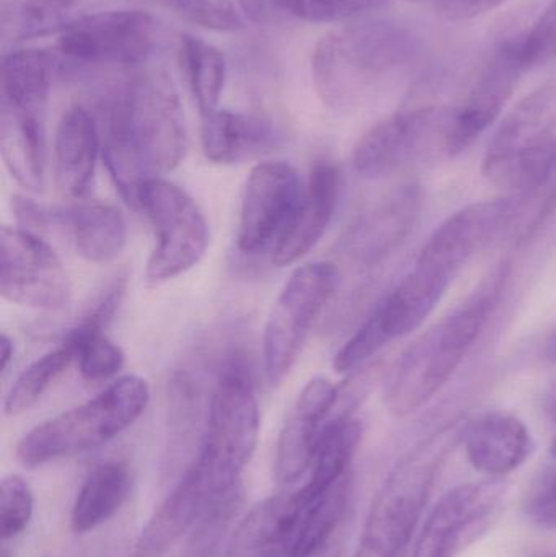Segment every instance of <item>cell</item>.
<instances>
[{
	"instance_id": "3957f363",
	"label": "cell",
	"mask_w": 556,
	"mask_h": 557,
	"mask_svg": "<svg viewBox=\"0 0 556 557\" xmlns=\"http://www.w3.org/2000/svg\"><path fill=\"white\" fill-rule=\"evenodd\" d=\"M508 273V264H499L456 310L408 346L385 388L392 414L407 418L420 411L449 383L495 311Z\"/></svg>"
},
{
	"instance_id": "2e32d148",
	"label": "cell",
	"mask_w": 556,
	"mask_h": 557,
	"mask_svg": "<svg viewBox=\"0 0 556 557\" xmlns=\"http://www.w3.org/2000/svg\"><path fill=\"white\" fill-rule=\"evenodd\" d=\"M519 201V198H499L460 209L431 234L415 264L449 278L456 277L470 258L515 219Z\"/></svg>"
},
{
	"instance_id": "f6af8a7d",
	"label": "cell",
	"mask_w": 556,
	"mask_h": 557,
	"mask_svg": "<svg viewBox=\"0 0 556 557\" xmlns=\"http://www.w3.org/2000/svg\"><path fill=\"white\" fill-rule=\"evenodd\" d=\"M539 497H556V474L554 476L548 478L545 481L544 490H542L541 494H538Z\"/></svg>"
},
{
	"instance_id": "4dcf8cb0",
	"label": "cell",
	"mask_w": 556,
	"mask_h": 557,
	"mask_svg": "<svg viewBox=\"0 0 556 557\" xmlns=\"http://www.w3.org/2000/svg\"><path fill=\"white\" fill-rule=\"evenodd\" d=\"M178 65L201 116L219 110L227 75L224 54L211 42L185 35L180 39Z\"/></svg>"
},
{
	"instance_id": "52a82bcc",
	"label": "cell",
	"mask_w": 556,
	"mask_h": 557,
	"mask_svg": "<svg viewBox=\"0 0 556 557\" xmlns=\"http://www.w3.org/2000/svg\"><path fill=\"white\" fill-rule=\"evenodd\" d=\"M260 434V409L244 360L231 359L219 373L209 403L208 425L198 461L224 491L240 486Z\"/></svg>"
},
{
	"instance_id": "bcb514c9",
	"label": "cell",
	"mask_w": 556,
	"mask_h": 557,
	"mask_svg": "<svg viewBox=\"0 0 556 557\" xmlns=\"http://www.w3.org/2000/svg\"><path fill=\"white\" fill-rule=\"evenodd\" d=\"M313 557H343L342 548L338 545H333L330 543L323 552H320L319 555Z\"/></svg>"
},
{
	"instance_id": "ffe728a7",
	"label": "cell",
	"mask_w": 556,
	"mask_h": 557,
	"mask_svg": "<svg viewBox=\"0 0 556 557\" xmlns=\"http://www.w3.org/2000/svg\"><path fill=\"white\" fill-rule=\"evenodd\" d=\"M54 61V55L42 49H18L3 55L2 123L46 136Z\"/></svg>"
},
{
	"instance_id": "681fc988",
	"label": "cell",
	"mask_w": 556,
	"mask_h": 557,
	"mask_svg": "<svg viewBox=\"0 0 556 557\" xmlns=\"http://www.w3.org/2000/svg\"><path fill=\"white\" fill-rule=\"evenodd\" d=\"M434 2H437V7L444 5V3L450 2V0H434Z\"/></svg>"
},
{
	"instance_id": "9c48e42d",
	"label": "cell",
	"mask_w": 556,
	"mask_h": 557,
	"mask_svg": "<svg viewBox=\"0 0 556 557\" xmlns=\"http://www.w3.org/2000/svg\"><path fill=\"white\" fill-rule=\"evenodd\" d=\"M450 282L453 278L415 264L338 350L333 360L336 372H356L388 344L417 331L433 313Z\"/></svg>"
},
{
	"instance_id": "7a4b0ae2",
	"label": "cell",
	"mask_w": 556,
	"mask_h": 557,
	"mask_svg": "<svg viewBox=\"0 0 556 557\" xmlns=\"http://www.w3.org/2000/svg\"><path fill=\"white\" fill-rule=\"evenodd\" d=\"M420 54L417 36L392 20H361L326 33L312 54L320 100L349 111L397 84Z\"/></svg>"
},
{
	"instance_id": "f1b7e54d",
	"label": "cell",
	"mask_w": 556,
	"mask_h": 557,
	"mask_svg": "<svg viewBox=\"0 0 556 557\" xmlns=\"http://www.w3.org/2000/svg\"><path fill=\"white\" fill-rule=\"evenodd\" d=\"M351 496V474L316 497H306L300 490L299 516L291 543L289 557H313L330 545L342 523Z\"/></svg>"
},
{
	"instance_id": "8992f818",
	"label": "cell",
	"mask_w": 556,
	"mask_h": 557,
	"mask_svg": "<svg viewBox=\"0 0 556 557\" xmlns=\"http://www.w3.org/2000/svg\"><path fill=\"white\" fill-rule=\"evenodd\" d=\"M483 176L519 195L541 189L556 173V78L522 98L490 140Z\"/></svg>"
},
{
	"instance_id": "8fae6325",
	"label": "cell",
	"mask_w": 556,
	"mask_h": 557,
	"mask_svg": "<svg viewBox=\"0 0 556 557\" xmlns=\"http://www.w3.org/2000/svg\"><path fill=\"white\" fill-rule=\"evenodd\" d=\"M338 282V270L332 263L319 261L297 268L284 285L268 318L263 337L264 370L273 385L283 382L293 369Z\"/></svg>"
},
{
	"instance_id": "7402d4cb",
	"label": "cell",
	"mask_w": 556,
	"mask_h": 557,
	"mask_svg": "<svg viewBox=\"0 0 556 557\" xmlns=\"http://www.w3.org/2000/svg\"><path fill=\"white\" fill-rule=\"evenodd\" d=\"M342 189V170L335 163L320 160L310 169L296 219L271 255L273 264L289 267L316 248L335 218Z\"/></svg>"
},
{
	"instance_id": "d6a6232c",
	"label": "cell",
	"mask_w": 556,
	"mask_h": 557,
	"mask_svg": "<svg viewBox=\"0 0 556 557\" xmlns=\"http://www.w3.org/2000/svg\"><path fill=\"white\" fill-rule=\"evenodd\" d=\"M75 362L74 349L62 341L58 347L29 363L13 383L3 403L7 416L28 411L48 392L49 386Z\"/></svg>"
},
{
	"instance_id": "44dd1931",
	"label": "cell",
	"mask_w": 556,
	"mask_h": 557,
	"mask_svg": "<svg viewBox=\"0 0 556 557\" xmlns=\"http://www.w3.org/2000/svg\"><path fill=\"white\" fill-rule=\"evenodd\" d=\"M420 186L408 183L361 215L346 235L345 248L361 264L381 263L408 237L420 212Z\"/></svg>"
},
{
	"instance_id": "7dc6e473",
	"label": "cell",
	"mask_w": 556,
	"mask_h": 557,
	"mask_svg": "<svg viewBox=\"0 0 556 557\" xmlns=\"http://www.w3.org/2000/svg\"><path fill=\"white\" fill-rule=\"evenodd\" d=\"M551 457H552V460L556 461V435L554 437V441H552Z\"/></svg>"
},
{
	"instance_id": "f35d334b",
	"label": "cell",
	"mask_w": 556,
	"mask_h": 557,
	"mask_svg": "<svg viewBox=\"0 0 556 557\" xmlns=\"http://www.w3.org/2000/svg\"><path fill=\"white\" fill-rule=\"evenodd\" d=\"M508 0H450L444 5L437 7L446 18L456 20H470L475 16L483 15L496 7L503 5Z\"/></svg>"
},
{
	"instance_id": "ac0fdd59",
	"label": "cell",
	"mask_w": 556,
	"mask_h": 557,
	"mask_svg": "<svg viewBox=\"0 0 556 557\" xmlns=\"http://www.w3.org/2000/svg\"><path fill=\"white\" fill-rule=\"evenodd\" d=\"M342 389L326 379H316L304 386L281 429L276 448V480L296 483L312 467L322 432L333 418Z\"/></svg>"
},
{
	"instance_id": "484cf974",
	"label": "cell",
	"mask_w": 556,
	"mask_h": 557,
	"mask_svg": "<svg viewBox=\"0 0 556 557\" xmlns=\"http://www.w3.org/2000/svg\"><path fill=\"white\" fill-rule=\"evenodd\" d=\"M100 131L94 114L74 104L62 114L54 137L55 176L65 195L82 198L90 189L98 156Z\"/></svg>"
},
{
	"instance_id": "d590c367",
	"label": "cell",
	"mask_w": 556,
	"mask_h": 557,
	"mask_svg": "<svg viewBox=\"0 0 556 557\" xmlns=\"http://www.w3.org/2000/svg\"><path fill=\"white\" fill-rule=\"evenodd\" d=\"M283 12L307 23H342L379 9L384 0H274Z\"/></svg>"
},
{
	"instance_id": "e0dca14e",
	"label": "cell",
	"mask_w": 556,
	"mask_h": 557,
	"mask_svg": "<svg viewBox=\"0 0 556 557\" xmlns=\"http://www.w3.org/2000/svg\"><path fill=\"white\" fill-rule=\"evenodd\" d=\"M524 72L511 41L503 42L480 72L464 103L450 111L444 144L446 157L453 159L466 152L498 120Z\"/></svg>"
},
{
	"instance_id": "7c38bea8",
	"label": "cell",
	"mask_w": 556,
	"mask_h": 557,
	"mask_svg": "<svg viewBox=\"0 0 556 557\" xmlns=\"http://www.w3.org/2000/svg\"><path fill=\"white\" fill-rule=\"evenodd\" d=\"M304 188L299 173L289 163H258L242 196L238 250L251 257L273 255L296 219Z\"/></svg>"
},
{
	"instance_id": "5bb4252c",
	"label": "cell",
	"mask_w": 556,
	"mask_h": 557,
	"mask_svg": "<svg viewBox=\"0 0 556 557\" xmlns=\"http://www.w3.org/2000/svg\"><path fill=\"white\" fill-rule=\"evenodd\" d=\"M449 116L450 111L433 107L388 114L356 144L353 169L362 178H379L434 150L444 153Z\"/></svg>"
},
{
	"instance_id": "d6986e66",
	"label": "cell",
	"mask_w": 556,
	"mask_h": 557,
	"mask_svg": "<svg viewBox=\"0 0 556 557\" xmlns=\"http://www.w3.org/2000/svg\"><path fill=\"white\" fill-rule=\"evenodd\" d=\"M225 494L193 461L185 476L144 527L129 557L165 556L185 533L195 529L206 510Z\"/></svg>"
},
{
	"instance_id": "f907efd6",
	"label": "cell",
	"mask_w": 556,
	"mask_h": 557,
	"mask_svg": "<svg viewBox=\"0 0 556 557\" xmlns=\"http://www.w3.org/2000/svg\"><path fill=\"white\" fill-rule=\"evenodd\" d=\"M0 557H12V556H10V553L7 552V548H3L2 556H0Z\"/></svg>"
},
{
	"instance_id": "5b68a950",
	"label": "cell",
	"mask_w": 556,
	"mask_h": 557,
	"mask_svg": "<svg viewBox=\"0 0 556 557\" xmlns=\"http://www.w3.org/2000/svg\"><path fill=\"white\" fill-rule=\"evenodd\" d=\"M150 392L146 380L126 375L84 405L36 425L16 445V458L26 468L75 457L108 444L146 411Z\"/></svg>"
},
{
	"instance_id": "6da1fadb",
	"label": "cell",
	"mask_w": 556,
	"mask_h": 557,
	"mask_svg": "<svg viewBox=\"0 0 556 557\" xmlns=\"http://www.w3.org/2000/svg\"><path fill=\"white\" fill-rule=\"evenodd\" d=\"M104 165L121 198L139 209L140 189L172 172L186 150L185 114L163 71H137L103 101Z\"/></svg>"
},
{
	"instance_id": "30bf717a",
	"label": "cell",
	"mask_w": 556,
	"mask_h": 557,
	"mask_svg": "<svg viewBox=\"0 0 556 557\" xmlns=\"http://www.w3.org/2000/svg\"><path fill=\"white\" fill-rule=\"evenodd\" d=\"M159 25L140 10H107L72 20L59 33L58 55L72 67L133 69L152 55Z\"/></svg>"
},
{
	"instance_id": "ee69618b",
	"label": "cell",
	"mask_w": 556,
	"mask_h": 557,
	"mask_svg": "<svg viewBox=\"0 0 556 557\" xmlns=\"http://www.w3.org/2000/svg\"><path fill=\"white\" fill-rule=\"evenodd\" d=\"M544 354L548 362L556 363V330L551 334V337H548Z\"/></svg>"
},
{
	"instance_id": "cb8c5ba5",
	"label": "cell",
	"mask_w": 556,
	"mask_h": 557,
	"mask_svg": "<svg viewBox=\"0 0 556 557\" xmlns=\"http://www.w3.org/2000/svg\"><path fill=\"white\" fill-rule=\"evenodd\" d=\"M297 516V493L268 497L238 523L224 557H289Z\"/></svg>"
},
{
	"instance_id": "d4e9b609",
	"label": "cell",
	"mask_w": 556,
	"mask_h": 557,
	"mask_svg": "<svg viewBox=\"0 0 556 557\" xmlns=\"http://www.w3.org/2000/svg\"><path fill=\"white\" fill-rule=\"evenodd\" d=\"M201 143L206 159L231 165L271 152L280 146L281 134L264 117L215 110L202 117Z\"/></svg>"
},
{
	"instance_id": "c3c4849f",
	"label": "cell",
	"mask_w": 556,
	"mask_h": 557,
	"mask_svg": "<svg viewBox=\"0 0 556 557\" xmlns=\"http://www.w3.org/2000/svg\"><path fill=\"white\" fill-rule=\"evenodd\" d=\"M535 557H556V552L539 553V555H535Z\"/></svg>"
},
{
	"instance_id": "7bdbcfd3",
	"label": "cell",
	"mask_w": 556,
	"mask_h": 557,
	"mask_svg": "<svg viewBox=\"0 0 556 557\" xmlns=\"http://www.w3.org/2000/svg\"><path fill=\"white\" fill-rule=\"evenodd\" d=\"M545 411L556 419V382L548 388L547 395L544 399Z\"/></svg>"
},
{
	"instance_id": "836d02e7",
	"label": "cell",
	"mask_w": 556,
	"mask_h": 557,
	"mask_svg": "<svg viewBox=\"0 0 556 557\" xmlns=\"http://www.w3.org/2000/svg\"><path fill=\"white\" fill-rule=\"evenodd\" d=\"M185 22L211 32L244 28L245 20L234 0H156Z\"/></svg>"
},
{
	"instance_id": "8d00e7d4",
	"label": "cell",
	"mask_w": 556,
	"mask_h": 557,
	"mask_svg": "<svg viewBox=\"0 0 556 557\" xmlns=\"http://www.w3.org/2000/svg\"><path fill=\"white\" fill-rule=\"evenodd\" d=\"M526 71L556 58V0L548 3L534 25L509 39Z\"/></svg>"
},
{
	"instance_id": "60d3db41",
	"label": "cell",
	"mask_w": 556,
	"mask_h": 557,
	"mask_svg": "<svg viewBox=\"0 0 556 557\" xmlns=\"http://www.w3.org/2000/svg\"><path fill=\"white\" fill-rule=\"evenodd\" d=\"M268 3L270 0H235V5L238 7L242 15L254 23H263L267 20Z\"/></svg>"
},
{
	"instance_id": "4fadbf2b",
	"label": "cell",
	"mask_w": 556,
	"mask_h": 557,
	"mask_svg": "<svg viewBox=\"0 0 556 557\" xmlns=\"http://www.w3.org/2000/svg\"><path fill=\"white\" fill-rule=\"evenodd\" d=\"M508 484L499 478L460 484L431 510L411 557H456L492 530Z\"/></svg>"
},
{
	"instance_id": "277c9868",
	"label": "cell",
	"mask_w": 556,
	"mask_h": 557,
	"mask_svg": "<svg viewBox=\"0 0 556 557\" xmlns=\"http://www.w3.org/2000/svg\"><path fill=\"white\" fill-rule=\"evenodd\" d=\"M467 424L447 422L398 460L375 494L355 557H405L437 476Z\"/></svg>"
},
{
	"instance_id": "4316f807",
	"label": "cell",
	"mask_w": 556,
	"mask_h": 557,
	"mask_svg": "<svg viewBox=\"0 0 556 557\" xmlns=\"http://www.w3.org/2000/svg\"><path fill=\"white\" fill-rule=\"evenodd\" d=\"M59 227L71 234L75 250L88 263H111L126 247V222L111 205L87 202L59 209Z\"/></svg>"
},
{
	"instance_id": "1f68e13d",
	"label": "cell",
	"mask_w": 556,
	"mask_h": 557,
	"mask_svg": "<svg viewBox=\"0 0 556 557\" xmlns=\"http://www.w3.org/2000/svg\"><path fill=\"white\" fill-rule=\"evenodd\" d=\"M82 0H3L2 38L10 42L61 33L74 18Z\"/></svg>"
},
{
	"instance_id": "f546056e",
	"label": "cell",
	"mask_w": 556,
	"mask_h": 557,
	"mask_svg": "<svg viewBox=\"0 0 556 557\" xmlns=\"http://www.w3.org/2000/svg\"><path fill=\"white\" fill-rule=\"evenodd\" d=\"M361 437V422L353 418L351 412H336L322 432L310 467L309 481L300 493L306 497L320 496L348 476Z\"/></svg>"
},
{
	"instance_id": "83f0119b",
	"label": "cell",
	"mask_w": 556,
	"mask_h": 557,
	"mask_svg": "<svg viewBox=\"0 0 556 557\" xmlns=\"http://www.w3.org/2000/svg\"><path fill=\"white\" fill-rule=\"evenodd\" d=\"M131 487L133 474L124 461H107L95 468L82 484L72 506L71 527L74 533L94 532L116 516L129 497Z\"/></svg>"
},
{
	"instance_id": "9a60e30c",
	"label": "cell",
	"mask_w": 556,
	"mask_h": 557,
	"mask_svg": "<svg viewBox=\"0 0 556 557\" xmlns=\"http://www.w3.org/2000/svg\"><path fill=\"white\" fill-rule=\"evenodd\" d=\"M0 294L36 310H59L71 300V282L55 251L22 227L0 231Z\"/></svg>"
},
{
	"instance_id": "ab89813d",
	"label": "cell",
	"mask_w": 556,
	"mask_h": 557,
	"mask_svg": "<svg viewBox=\"0 0 556 557\" xmlns=\"http://www.w3.org/2000/svg\"><path fill=\"white\" fill-rule=\"evenodd\" d=\"M528 512L532 522L538 523L539 527L556 529V497L535 496Z\"/></svg>"
},
{
	"instance_id": "e575fe53",
	"label": "cell",
	"mask_w": 556,
	"mask_h": 557,
	"mask_svg": "<svg viewBox=\"0 0 556 557\" xmlns=\"http://www.w3.org/2000/svg\"><path fill=\"white\" fill-rule=\"evenodd\" d=\"M242 504H244L242 484L215 500L193 529L195 532H193L186 557H209L221 542L232 520L238 516Z\"/></svg>"
},
{
	"instance_id": "b9f144b4",
	"label": "cell",
	"mask_w": 556,
	"mask_h": 557,
	"mask_svg": "<svg viewBox=\"0 0 556 557\" xmlns=\"http://www.w3.org/2000/svg\"><path fill=\"white\" fill-rule=\"evenodd\" d=\"M13 359V343L5 333L0 337V370L2 373L7 372L9 369L10 362Z\"/></svg>"
},
{
	"instance_id": "603a6c76",
	"label": "cell",
	"mask_w": 556,
	"mask_h": 557,
	"mask_svg": "<svg viewBox=\"0 0 556 557\" xmlns=\"http://www.w3.org/2000/svg\"><path fill=\"white\" fill-rule=\"evenodd\" d=\"M467 458L479 473L502 480L531 457V432L508 412L493 411L467 424L464 434Z\"/></svg>"
},
{
	"instance_id": "74e56055",
	"label": "cell",
	"mask_w": 556,
	"mask_h": 557,
	"mask_svg": "<svg viewBox=\"0 0 556 557\" xmlns=\"http://www.w3.org/2000/svg\"><path fill=\"white\" fill-rule=\"evenodd\" d=\"M33 517V493L18 474L3 478L0 484V533L3 542L25 532Z\"/></svg>"
},
{
	"instance_id": "ba28073f",
	"label": "cell",
	"mask_w": 556,
	"mask_h": 557,
	"mask_svg": "<svg viewBox=\"0 0 556 557\" xmlns=\"http://www.w3.org/2000/svg\"><path fill=\"white\" fill-rule=\"evenodd\" d=\"M139 209L156 232L146 268L150 284L182 276L201 261L208 250V222L185 189L160 176L150 178L140 189Z\"/></svg>"
}]
</instances>
